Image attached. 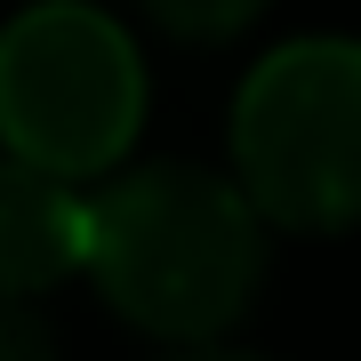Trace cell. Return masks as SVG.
<instances>
[{"instance_id": "1", "label": "cell", "mask_w": 361, "mask_h": 361, "mask_svg": "<svg viewBox=\"0 0 361 361\" xmlns=\"http://www.w3.org/2000/svg\"><path fill=\"white\" fill-rule=\"evenodd\" d=\"M89 273L145 337L217 345L265 281V209L193 161L129 169L89 201Z\"/></svg>"}, {"instance_id": "2", "label": "cell", "mask_w": 361, "mask_h": 361, "mask_svg": "<svg viewBox=\"0 0 361 361\" xmlns=\"http://www.w3.org/2000/svg\"><path fill=\"white\" fill-rule=\"evenodd\" d=\"M233 169L265 225H361V40H289L241 80Z\"/></svg>"}, {"instance_id": "3", "label": "cell", "mask_w": 361, "mask_h": 361, "mask_svg": "<svg viewBox=\"0 0 361 361\" xmlns=\"http://www.w3.org/2000/svg\"><path fill=\"white\" fill-rule=\"evenodd\" d=\"M145 121V65L89 0H40L0 32V145L56 177H97Z\"/></svg>"}, {"instance_id": "4", "label": "cell", "mask_w": 361, "mask_h": 361, "mask_svg": "<svg viewBox=\"0 0 361 361\" xmlns=\"http://www.w3.org/2000/svg\"><path fill=\"white\" fill-rule=\"evenodd\" d=\"M89 265V201L73 177L0 153V297H32Z\"/></svg>"}, {"instance_id": "5", "label": "cell", "mask_w": 361, "mask_h": 361, "mask_svg": "<svg viewBox=\"0 0 361 361\" xmlns=\"http://www.w3.org/2000/svg\"><path fill=\"white\" fill-rule=\"evenodd\" d=\"M145 8L177 40H233V32H249L265 16V0H145Z\"/></svg>"}, {"instance_id": "6", "label": "cell", "mask_w": 361, "mask_h": 361, "mask_svg": "<svg viewBox=\"0 0 361 361\" xmlns=\"http://www.w3.org/2000/svg\"><path fill=\"white\" fill-rule=\"evenodd\" d=\"M0 361H56L49 322H40L25 297H0Z\"/></svg>"}, {"instance_id": "7", "label": "cell", "mask_w": 361, "mask_h": 361, "mask_svg": "<svg viewBox=\"0 0 361 361\" xmlns=\"http://www.w3.org/2000/svg\"><path fill=\"white\" fill-rule=\"evenodd\" d=\"M169 361H257V353H225V345H177Z\"/></svg>"}]
</instances>
